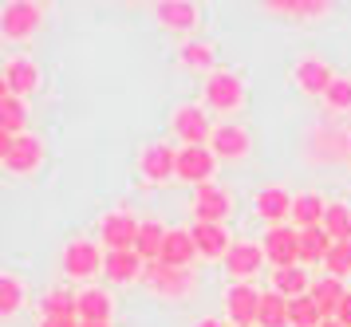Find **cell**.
Here are the masks:
<instances>
[{
    "label": "cell",
    "mask_w": 351,
    "mask_h": 327,
    "mask_svg": "<svg viewBox=\"0 0 351 327\" xmlns=\"http://www.w3.org/2000/svg\"><path fill=\"white\" fill-rule=\"evenodd\" d=\"M40 24H44V8H40V4L12 0V4L0 8V32H4L8 40H28Z\"/></svg>",
    "instance_id": "1"
},
{
    "label": "cell",
    "mask_w": 351,
    "mask_h": 327,
    "mask_svg": "<svg viewBox=\"0 0 351 327\" xmlns=\"http://www.w3.org/2000/svg\"><path fill=\"white\" fill-rule=\"evenodd\" d=\"M265 261L272 268H292L300 265V229H285V225H276L265 233Z\"/></svg>",
    "instance_id": "2"
},
{
    "label": "cell",
    "mask_w": 351,
    "mask_h": 327,
    "mask_svg": "<svg viewBox=\"0 0 351 327\" xmlns=\"http://www.w3.org/2000/svg\"><path fill=\"white\" fill-rule=\"evenodd\" d=\"M138 229H143V221H134L130 213H107L99 221V237H103V245L111 252L134 249L138 245Z\"/></svg>",
    "instance_id": "3"
},
{
    "label": "cell",
    "mask_w": 351,
    "mask_h": 327,
    "mask_svg": "<svg viewBox=\"0 0 351 327\" xmlns=\"http://www.w3.org/2000/svg\"><path fill=\"white\" fill-rule=\"evenodd\" d=\"M143 280L158 292V296H182L193 288V272L190 268H174V265H162V261H150L143 272Z\"/></svg>",
    "instance_id": "4"
},
{
    "label": "cell",
    "mask_w": 351,
    "mask_h": 327,
    "mask_svg": "<svg viewBox=\"0 0 351 327\" xmlns=\"http://www.w3.org/2000/svg\"><path fill=\"white\" fill-rule=\"evenodd\" d=\"M245 99V83L233 71H209L206 79V103L213 110H237Z\"/></svg>",
    "instance_id": "5"
},
{
    "label": "cell",
    "mask_w": 351,
    "mask_h": 327,
    "mask_svg": "<svg viewBox=\"0 0 351 327\" xmlns=\"http://www.w3.org/2000/svg\"><path fill=\"white\" fill-rule=\"evenodd\" d=\"M261 296H265V292H256L253 284H233V288L225 292V312H229V319L237 327H256Z\"/></svg>",
    "instance_id": "6"
},
{
    "label": "cell",
    "mask_w": 351,
    "mask_h": 327,
    "mask_svg": "<svg viewBox=\"0 0 351 327\" xmlns=\"http://www.w3.org/2000/svg\"><path fill=\"white\" fill-rule=\"evenodd\" d=\"M217 166V154L209 146H186L178 150V178L193 182V186H209V173Z\"/></svg>",
    "instance_id": "7"
},
{
    "label": "cell",
    "mask_w": 351,
    "mask_h": 327,
    "mask_svg": "<svg viewBox=\"0 0 351 327\" xmlns=\"http://www.w3.org/2000/svg\"><path fill=\"white\" fill-rule=\"evenodd\" d=\"M229 209H233V202H229V193H225L221 186H197V193H193V221H206V225H221L225 217H229Z\"/></svg>",
    "instance_id": "8"
},
{
    "label": "cell",
    "mask_w": 351,
    "mask_h": 327,
    "mask_svg": "<svg viewBox=\"0 0 351 327\" xmlns=\"http://www.w3.org/2000/svg\"><path fill=\"white\" fill-rule=\"evenodd\" d=\"M0 162H4V170L8 173H32L36 166L44 162V146H40L36 134H20V138L0 154Z\"/></svg>",
    "instance_id": "9"
},
{
    "label": "cell",
    "mask_w": 351,
    "mask_h": 327,
    "mask_svg": "<svg viewBox=\"0 0 351 327\" xmlns=\"http://www.w3.org/2000/svg\"><path fill=\"white\" fill-rule=\"evenodd\" d=\"M40 87V67L32 60H8L4 63V79H0V95H32Z\"/></svg>",
    "instance_id": "10"
},
{
    "label": "cell",
    "mask_w": 351,
    "mask_h": 327,
    "mask_svg": "<svg viewBox=\"0 0 351 327\" xmlns=\"http://www.w3.org/2000/svg\"><path fill=\"white\" fill-rule=\"evenodd\" d=\"M138 170H143L146 182H170V178H178V150L162 146V142L146 146L143 158H138Z\"/></svg>",
    "instance_id": "11"
},
{
    "label": "cell",
    "mask_w": 351,
    "mask_h": 327,
    "mask_svg": "<svg viewBox=\"0 0 351 327\" xmlns=\"http://www.w3.org/2000/svg\"><path fill=\"white\" fill-rule=\"evenodd\" d=\"M174 134L186 142V146H206V142L213 138V126H209V119H206L202 107H178Z\"/></svg>",
    "instance_id": "12"
},
{
    "label": "cell",
    "mask_w": 351,
    "mask_h": 327,
    "mask_svg": "<svg viewBox=\"0 0 351 327\" xmlns=\"http://www.w3.org/2000/svg\"><path fill=\"white\" fill-rule=\"evenodd\" d=\"M95 268H103V252H99L91 241H71L64 249V272L67 276L87 280V276H95Z\"/></svg>",
    "instance_id": "13"
},
{
    "label": "cell",
    "mask_w": 351,
    "mask_h": 327,
    "mask_svg": "<svg viewBox=\"0 0 351 327\" xmlns=\"http://www.w3.org/2000/svg\"><path fill=\"white\" fill-rule=\"evenodd\" d=\"M143 272H146V261L134 249L107 252V256H103V276H107L111 284H130V280H138Z\"/></svg>",
    "instance_id": "14"
},
{
    "label": "cell",
    "mask_w": 351,
    "mask_h": 327,
    "mask_svg": "<svg viewBox=\"0 0 351 327\" xmlns=\"http://www.w3.org/2000/svg\"><path fill=\"white\" fill-rule=\"evenodd\" d=\"M154 16H158L162 28H170V32H193V24H197V8L190 0H158Z\"/></svg>",
    "instance_id": "15"
},
{
    "label": "cell",
    "mask_w": 351,
    "mask_h": 327,
    "mask_svg": "<svg viewBox=\"0 0 351 327\" xmlns=\"http://www.w3.org/2000/svg\"><path fill=\"white\" fill-rule=\"evenodd\" d=\"M190 237H193V245H197V256H221V261H225V252L233 249V245H229V233H225L221 225L193 221V225H190Z\"/></svg>",
    "instance_id": "16"
},
{
    "label": "cell",
    "mask_w": 351,
    "mask_h": 327,
    "mask_svg": "<svg viewBox=\"0 0 351 327\" xmlns=\"http://www.w3.org/2000/svg\"><path fill=\"white\" fill-rule=\"evenodd\" d=\"M292 193H285L280 186H269L256 193V213L269 221V225H285V217H292Z\"/></svg>",
    "instance_id": "17"
},
{
    "label": "cell",
    "mask_w": 351,
    "mask_h": 327,
    "mask_svg": "<svg viewBox=\"0 0 351 327\" xmlns=\"http://www.w3.org/2000/svg\"><path fill=\"white\" fill-rule=\"evenodd\" d=\"M261 265H265V249L261 245H249V241H237L233 249L225 252V268L233 272V276H253V272H261Z\"/></svg>",
    "instance_id": "18"
},
{
    "label": "cell",
    "mask_w": 351,
    "mask_h": 327,
    "mask_svg": "<svg viewBox=\"0 0 351 327\" xmlns=\"http://www.w3.org/2000/svg\"><path fill=\"white\" fill-rule=\"evenodd\" d=\"M197 256V245H193L190 229H170L166 233V245H162V265H174V268H190V261Z\"/></svg>",
    "instance_id": "19"
},
{
    "label": "cell",
    "mask_w": 351,
    "mask_h": 327,
    "mask_svg": "<svg viewBox=\"0 0 351 327\" xmlns=\"http://www.w3.org/2000/svg\"><path fill=\"white\" fill-rule=\"evenodd\" d=\"M296 83H300V91H308V95H328L335 75L324 60H300L296 63Z\"/></svg>",
    "instance_id": "20"
},
{
    "label": "cell",
    "mask_w": 351,
    "mask_h": 327,
    "mask_svg": "<svg viewBox=\"0 0 351 327\" xmlns=\"http://www.w3.org/2000/svg\"><path fill=\"white\" fill-rule=\"evenodd\" d=\"M209 150H213L217 158H245V154H249V134H245L241 126L225 123V126H217V130H213Z\"/></svg>",
    "instance_id": "21"
},
{
    "label": "cell",
    "mask_w": 351,
    "mask_h": 327,
    "mask_svg": "<svg viewBox=\"0 0 351 327\" xmlns=\"http://www.w3.org/2000/svg\"><path fill=\"white\" fill-rule=\"evenodd\" d=\"M272 292H280L285 300H300L312 292V284H308V272L300 265L292 268H272Z\"/></svg>",
    "instance_id": "22"
},
{
    "label": "cell",
    "mask_w": 351,
    "mask_h": 327,
    "mask_svg": "<svg viewBox=\"0 0 351 327\" xmlns=\"http://www.w3.org/2000/svg\"><path fill=\"white\" fill-rule=\"evenodd\" d=\"M328 217V205L319 193H296V202H292V221L300 225V229H319Z\"/></svg>",
    "instance_id": "23"
},
{
    "label": "cell",
    "mask_w": 351,
    "mask_h": 327,
    "mask_svg": "<svg viewBox=\"0 0 351 327\" xmlns=\"http://www.w3.org/2000/svg\"><path fill=\"white\" fill-rule=\"evenodd\" d=\"M308 296L316 300V304H319V312L328 315V319H335V308L343 304L348 288H343V284L335 280V276H319V280L312 284V292H308Z\"/></svg>",
    "instance_id": "24"
},
{
    "label": "cell",
    "mask_w": 351,
    "mask_h": 327,
    "mask_svg": "<svg viewBox=\"0 0 351 327\" xmlns=\"http://www.w3.org/2000/svg\"><path fill=\"white\" fill-rule=\"evenodd\" d=\"M24 126H28V107H24V99H16V95H0V130L12 134V138H20Z\"/></svg>",
    "instance_id": "25"
},
{
    "label": "cell",
    "mask_w": 351,
    "mask_h": 327,
    "mask_svg": "<svg viewBox=\"0 0 351 327\" xmlns=\"http://www.w3.org/2000/svg\"><path fill=\"white\" fill-rule=\"evenodd\" d=\"M80 324H111V296L107 292H80Z\"/></svg>",
    "instance_id": "26"
},
{
    "label": "cell",
    "mask_w": 351,
    "mask_h": 327,
    "mask_svg": "<svg viewBox=\"0 0 351 327\" xmlns=\"http://www.w3.org/2000/svg\"><path fill=\"white\" fill-rule=\"evenodd\" d=\"M166 233H170V229H162L158 221H143V229H138V245H134V252L143 256L146 265H150V261H158V256H162Z\"/></svg>",
    "instance_id": "27"
},
{
    "label": "cell",
    "mask_w": 351,
    "mask_h": 327,
    "mask_svg": "<svg viewBox=\"0 0 351 327\" xmlns=\"http://www.w3.org/2000/svg\"><path fill=\"white\" fill-rule=\"evenodd\" d=\"M256 327H292L288 324V300L280 296V292H265V296H261Z\"/></svg>",
    "instance_id": "28"
},
{
    "label": "cell",
    "mask_w": 351,
    "mask_h": 327,
    "mask_svg": "<svg viewBox=\"0 0 351 327\" xmlns=\"http://www.w3.org/2000/svg\"><path fill=\"white\" fill-rule=\"evenodd\" d=\"M332 237L328 229L319 225V229H300V261H328V252H332Z\"/></svg>",
    "instance_id": "29"
},
{
    "label": "cell",
    "mask_w": 351,
    "mask_h": 327,
    "mask_svg": "<svg viewBox=\"0 0 351 327\" xmlns=\"http://www.w3.org/2000/svg\"><path fill=\"white\" fill-rule=\"evenodd\" d=\"M328 315L319 312V304L312 296H300V300H288V324L292 327H319Z\"/></svg>",
    "instance_id": "30"
},
{
    "label": "cell",
    "mask_w": 351,
    "mask_h": 327,
    "mask_svg": "<svg viewBox=\"0 0 351 327\" xmlns=\"http://www.w3.org/2000/svg\"><path fill=\"white\" fill-rule=\"evenodd\" d=\"M40 308H44V315H80V296L67 288H51Z\"/></svg>",
    "instance_id": "31"
},
{
    "label": "cell",
    "mask_w": 351,
    "mask_h": 327,
    "mask_svg": "<svg viewBox=\"0 0 351 327\" xmlns=\"http://www.w3.org/2000/svg\"><path fill=\"white\" fill-rule=\"evenodd\" d=\"M324 229L335 245L339 241H351V209L348 205H328V217H324Z\"/></svg>",
    "instance_id": "32"
},
{
    "label": "cell",
    "mask_w": 351,
    "mask_h": 327,
    "mask_svg": "<svg viewBox=\"0 0 351 327\" xmlns=\"http://www.w3.org/2000/svg\"><path fill=\"white\" fill-rule=\"evenodd\" d=\"M20 304H24V288H20L16 276H0V315L4 319H12L20 312Z\"/></svg>",
    "instance_id": "33"
},
{
    "label": "cell",
    "mask_w": 351,
    "mask_h": 327,
    "mask_svg": "<svg viewBox=\"0 0 351 327\" xmlns=\"http://www.w3.org/2000/svg\"><path fill=\"white\" fill-rule=\"evenodd\" d=\"M269 8H276L285 16H324L332 4L328 0H272Z\"/></svg>",
    "instance_id": "34"
},
{
    "label": "cell",
    "mask_w": 351,
    "mask_h": 327,
    "mask_svg": "<svg viewBox=\"0 0 351 327\" xmlns=\"http://www.w3.org/2000/svg\"><path fill=\"white\" fill-rule=\"evenodd\" d=\"M328 276H335V280H343L351 272V241H339V245H332V252H328Z\"/></svg>",
    "instance_id": "35"
},
{
    "label": "cell",
    "mask_w": 351,
    "mask_h": 327,
    "mask_svg": "<svg viewBox=\"0 0 351 327\" xmlns=\"http://www.w3.org/2000/svg\"><path fill=\"white\" fill-rule=\"evenodd\" d=\"M178 56H182V63H186V67H202V71H209V67H213V51H209L206 44H197V40L182 44V51H178Z\"/></svg>",
    "instance_id": "36"
},
{
    "label": "cell",
    "mask_w": 351,
    "mask_h": 327,
    "mask_svg": "<svg viewBox=\"0 0 351 327\" xmlns=\"http://www.w3.org/2000/svg\"><path fill=\"white\" fill-rule=\"evenodd\" d=\"M328 107H335V110H351V79L348 75H335V83L328 87Z\"/></svg>",
    "instance_id": "37"
},
{
    "label": "cell",
    "mask_w": 351,
    "mask_h": 327,
    "mask_svg": "<svg viewBox=\"0 0 351 327\" xmlns=\"http://www.w3.org/2000/svg\"><path fill=\"white\" fill-rule=\"evenodd\" d=\"M40 327H80V315H44Z\"/></svg>",
    "instance_id": "38"
},
{
    "label": "cell",
    "mask_w": 351,
    "mask_h": 327,
    "mask_svg": "<svg viewBox=\"0 0 351 327\" xmlns=\"http://www.w3.org/2000/svg\"><path fill=\"white\" fill-rule=\"evenodd\" d=\"M335 319H339V324H348V327H351V292H348V296H343V304L335 308Z\"/></svg>",
    "instance_id": "39"
},
{
    "label": "cell",
    "mask_w": 351,
    "mask_h": 327,
    "mask_svg": "<svg viewBox=\"0 0 351 327\" xmlns=\"http://www.w3.org/2000/svg\"><path fill=\"white\" fill-rule=\"evenodd\" d=\"M193 327H221V319H202V324H193Z\"/></svg>",
    "instance_id": "40"
},
{
    "label": "cell",
    "mask_w": 351,
    "mask_h": 327,
    "mask_svg": "<svg viewBox=\"0 0 351 327\" xmlns=\"http://www.w3.org/2000/svg\"><path fill=\"white\" fill-rule=\"evenodd\" d=\"M319 327H348V324H339V319H324Z\"/></svg>",
    "instance_id": "41"
},
{
    "label": "cell",
    "mask_w": 351,
    "mask_h": 327,
    "mask_svg": "<svg viewBox=\"0 0 351 327\" xmlns=\"http://www.w3.org/2000/svg\"><path fill=\"white\" fill-rule=\"evenodd\" d=\"M80 327H111V324H80Z\"/></svg>",
    "instance_id": "42"
},
{
    "label": "cell",
    "mask_w": 351,
    "mask_h": 327,
    "mask_svg": "<svg viewBox=\"0 0 351 327\" xmlns=\"http://www.w3.org/2000/svg\"><path fill=\"white\" fill-rule=\"evenodd\" d=\"M348 150H351V138H348Z\"/></svg>",
    "instance_id": "43"
}]
</instances>
